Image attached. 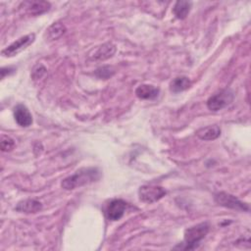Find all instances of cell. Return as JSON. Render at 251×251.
Instances as JSON below:
<instances>
[{
    "instance_id": "6da1fadb",
    "label": "cell",
    "mask_w": 251,
    "mask_h": 251,
    "mask_svg": "<svg viewBox=\"0 0 251 251\" xmlns=\"http://www.w3.org/2000/svg\"><path fill=\"white\" fill-rule=\"evenodd\" d=\"M101 176L100 171L97 168H81L72 176L66 177L61 182V186L66 190H72L76 187L97 181Z\"/></svg>"
},
{
    "instance_id": "7a4b0ae2",
    "label": "cell",
    "mask_w": 251,
    "mask_h": 251,
    "mask_svg": "<svg viewBox=\"0 0 251 251\" xmlns=\"http://www.w3.org/2000/svg\"><path fill=\"white\" fill-rule=\"evenodd\" d=\"M210 226L208 223H200L193 226H190L185 229L184 231V240L183 246H179L180 249L184 250H194L196 249L202 239L207 235L209 232Z\"/></svg>"
},
{
    "instance_id": "3957f363",
    "label": "cell",
    "mask_w": 251,
    "mask_h": 251,
    "mask_svg": "<svg viewBox=\"0 0 251 251\" xmlns=\"http://www.w3.org/2000/svg\"><path fill=\"white\" fill-rule=\"evenodd\" d=\"M234 98V94L230 89H223L212 95L207 100V107L213 112L220 111L228 106Z\"/></svg>"
},
{
    "instance_id": "277c9868",
    "label": "cell",
    "mask_w": 251,
    "mask_h": 251,
    "mask_svg": "<svg viewBox=\"0 0 251 251\" xmlns=\"http://www.w3.org/2000/svg\"><path fill=\"white\" fill-rule=\"evenodd\" d=\"M167 191L158 185H142L138 189L139 199L144 203H154L166 195Z\"/></svg>"
},
{
    "instance_id": "5b68a950",
    "label": "cell",
    "mask_w": 251,
    "mask_h": 251,
    "mask_svg": "<svg viewBox=\"0 0 251 251\" xmlns=\"http://www.w3.org/2000/svg\"><path fill=\"white\" fill-rule=\"evenodd\" d=\"M215 201L219 205L228 209H233L237 211H246V212L249 211V206L246 203L240 201L235 196L226 192H219L215 194Z\"/></svg>"
},
{
    "instance_id": "8992f818",
    "label": "cell",
    "mask_w": 251,
    "mask_h": 251,
    "mask_svg": "<svg viewBox=\"0 0 251 251\" xmlns=\"http://www.w3.org/2000/svg\"><path fill=\"white\" fill-rule=\"evenodd\" d=\"M35 39L34 33H29L25 36L20 37L16 41H14L12 44L7 46L5 49L2 50V55L5 57H13L23 50H25L28 45H30Z\"/></svg>"
},
{
    "instance_id": "52a82bcc",
    "label": "cell",
    "mask_w": 251,
    "mask_h": 251,
    "mask_svg": "<svg viewBox=\"0 0 251 251\" xmlns=\"http://www.w3.org/2000/svg\"><path fill=\"white\" fill-rule=\"evenodd\" d=\"M126 203L122 200V199H114L112 200L107 208H106V217L109 221H118L120 220L125 212H126Z\"/></svg>"
},
{
    "instance_id": "ba28073f",
    "label": "cell",
    "mask_w": 251,
    "mask_h": 251,
    "mask_svg": "<svg viewBox=\"0 0 251 251\" xmlns=\"http://www.w3.org/2000/svg\"><path fill=\"white\" fill-rule=\"evenodd\" d=\"M14 118L16 123L24 127L29 126L32 124V116L23 104H19L14 108Z\"/></svg>"
},
{
    "instance_id": "9c48e42d",
    "label": "cell",
    "mask_w": 251,
    "mask_h": 251,
    "mask_svg": "<svg viewBox=\"0 0 251 251\" xmlns=\"http://www.w3.org/2000/svg\"><path fill=\"white\" fill-rule=\"evenodd\" d=\"M26 12L32 16H38L50 9V3L47 1H26L23 3Z\"/></svg>"
},
{
    "instance_id": "30bf717a",
    "label": "cell",
    "mask_w": 251,
    "mask_h": 251,
    "mask_svg": "<svg viewBox=\"0 0 251 251\" xmlns=\"http://www.w3.org/2000/svg\"><path fill=\"white\" fill-rule=\"evenodd\" d=\"M42 209V204L34 199H25L20 201L17 206L16 210L21 213L30 214V213H37Z\"/></svg>"
},
{
    "instance_id": "8fae6325",
    "label": "cell",
    "mask_w": 251,
    "mask_h": 251,
    "mask_svg": "<svg viewBox=\"0 0 251 251\" xmlns=\"http://www.w3.org/2000/svg\"><path fill=\"white\" fill-rule=\"evenodd\" d=\"M160 89L151 84H141L135 89V94L139 99H154L159 95Z\"/></svg>"
},
{
    "instance_id": "7c38bea8",
    "label": "cell",
    "mask_w": 251,
    "mask_h": 251,
    "mask_svg": "<svg viewBox=\"0 0 251 251\" xmlns=\"http://www.w3.org/2000/svg\"><path fill=\"white\" fill-rule=\"evenodd\" d=\"M196 136L202 140H214L221 134V128L218 126H208L196 130Z\"/></svg>"
},
{
    "instance_id": "4fadbf2b",
    "label": "cell",
    "mask_w": 251,
    "mask_h": 251,
    "mask_svg": "<svg viewBox=\"0 0 251 251\" xmlns=\"http://www.w3.org/2000/svg\"><path fill=\"white\" fill-rule=\"evenodd\" d=\"M115 51H116V48H115V46L112 45L111 43L103 44V45L99 46V47L94 51V54H93L92 59H94V60H99V61L106 60V59L112 57V56L114 55Z\"/></svg>"
},
{
    "instance_id": "5bb4252c",
    "label": "cell",
    "mask_w": 251,
    "mask_h": 251,
    "mask_svg": "<svg viewBox=\"0 0 251 251\" xmlns=\"http://www.w3.org/2000/svg\"><path fill=\"white\" fill-rule=\"evenodd\" d=\"M191 5L192 3L190 1H177L176 2L173 8V12L177 19L183 20L186 18V16L190 12Z\"/></svg>"
},
{
    "instance_id": "9a60e30c",
    "label": "cell",
    "mask_w": 251,
    "mask_h": 251,
    "mask_svg": "<svg viewBox=\"0 0 251 251\" xmlns=\"http://www.w3.org/2000/svg\"><path fill=\"white\" fill-rule=\"evenodd\" d=\"M191 84V81L186 76H177L174 78L170 83V89L171 91L177 93L180 91H183L187 89Z\"/></svg>"
},
{
    "instance_id": "2e32d148",
    "label": "cell",
    "mask_w": 251,
    "mask_h": 251,
    "mask_svg": "<svg viewBox=\"0 0 251 251\" xmlns=\"http://www.w3.org/2000/svg\"><path fill=\"white\" fill-rule=\"evenodd\" d=\"M47 31V36L50 39H57L59 38L61 35H63L66 31V27L63 24L61 23H54L53 25H51Z\"/></svg>"
},
{
    "instance_id": "e0dca14e",
    "label": "cell",
    "mask_w": 251,
    "mask_h": 251,
    "mask_svg": "<svg viewBox=\"0 0 251 251\" xmlns=\"http://www.w3.org/2000/svg\"><path fill=\"white\" fill-rule=\"evenodd\" d=\"M0 145H1V150L3 152H8L14 149L15 147V141L13 138H11L8 135H1V140H0Z\"/></svg>"
},
{
    "instance_id": "ac0fdd59",
    "label": "cell",
    "mask_w": 251,
    "mask_h": 251,
    "mask_svg": "<svg viewBox=\"0 0 251 251\" xmlns=\"http://www.w3.org/2000/svg\"><path fill=\"white\" fill-rule=\"evenodd\" d=\"M113 74H114V71H112L110 67H102L96 71V75L102 78H107L111 76Z\"/></svg>"
},
{
    "instance_id": "d6986e66",
    "label": "cell",
    "mask_w": 251,
    "mask_h": 251,
    "mask_svg": "<svg viewBox=\"0 0 251 251\" xmlns=\"http://www.w3.org/2000/svg\"><path fill=\"white\" fill-rule=\"evenodd\" d=\"M46 73V69L42 66V65H38L36 66L34 69H33V72H32V77L34 79H37V78H41Z\"/></svg>"
}]
</instances>
